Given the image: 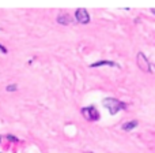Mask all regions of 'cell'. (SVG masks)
Returning <instances> with one entry per match:
<instances>
[{"label":"cell","instance_id":"5b68a950","mask_svg":"<svg viewBox=\"0 0 155 153\" xmlns=\"http://www.w3.org/2000/svg\"><path fill=\"white\" fill-rule=\"evenodd\" d=\"M56 21L57 23L67 26V25H70L72 22V18H71V15L68 12H59V15L56 16Z\"/></svg>","mask_w":155,"mask_h":153},{"label":"cell","instance_id":"9c48e42d","mask_svg":"<svg viewBox=\"0 0 155 153\" xmlns=\"http://www.w3.org/2000/svg\"><path fill=\"white\" fill-rule=\"evenodd\" d=\"M5 138H7L8 141H12V142H19V140L16 137H14V135H10V134H7L5 135Z\"/></svg>","mask_w":155,"mask_h":153},{"label":"cell","instance_id":"7a4b0ae2","mask_svg":"<svg viewBox=\"0 0 155 153\" xmlns=\"http://www.w3.org/2000/svg\"><path fill=\"white\" fill-rule=\"evenodd\" d=\"M82 115L84 116L88 122L99 120V112L97 111V108L94 107V105H90V107H83L82 108Z\"/></svg>","mask_w":155,"mask_h":153},{"label":"cell","instance_id":"8fae6325","mask_svg":"<svg viewBox=\"0 0 155 153\" xmlns=\"http://www.w3.org/2000/svg\"><path fill=\"white\" fill-rule=\"evenodd\" d=\"M151 11H153V12L155 14V8H151Z\"/></svg>","mask_w":155,"mask_h":153},{"label":"cell","instance_id":"ba28073f","mask_svg":"<svg viewBox=\"0 0 155 153\" xmlns=\"http://www.w3.org/2000/svg\"><path fill=\"white\" fill-rule=\"evenodd\" d=\"M5 90H7V92H16V90H18V85L11 83V85H8L7 88H5Z\"/></svg>","mask_w":155,"mask_h":153},{"label":"cell","instance_id":"8992f818","mask_svg":"<svg viewBox=\"0 0 155 153\" xmlns=\"http://www.w3.org/2000/svg\"><path fill=\"white\" fill-rule=\"evenodd\" d=\"M101 66H110V67H120V66H118L117 63L110 62V60H101V62H95V63H93V64H90V67H91V68H94V67H101Z\"/></svg>","mask_w":155,"mask_h":153},{"label":"cell","instance_id":"52a82bcc","mask_svg":"<svg viewBox=\"0 0 155 153\" xmlns=\"http://www.w3.org/2000/svg\"><path fill=\"white\" fill-rule=\"evenodd\" d=\"M137 124H139V122H137V120H131V122H127V123H124L121 127H123L124 131H131V130H134L135 127L137 126Z\"/></svg>","mask_w":155,"mask_h":153},{"label":"cell","instance_id":"6da1fadb","mask_svg":"<svg viewBox=\"0 0 155 153\" xmlns=\"http://www.w3.org/2000/svg\"><path fill=\"white\" fill-rule=\"evenodd\" d=\"M102 105L109 111L110 115H116L117 112H120V111L127 108L125 103L120 101V100H117V99H113V97H106V99H104L102 100Z\"/></svg>","mask_w":155,"mask_h":153},{"label":"cell","instance_id":"7c38bea8","mask_svg":"<svg viewBox=\"0 0 155 153\" xmlns=\"http://www.w3.org/2000/svg\"><path fill=\"white\" fill-rule=\"evenodd\" d=\"M0 142H2V137H0Z\"/></svg>","mask_w":155,"mask_h":153},{"label":"cell","instance_id":"30bf717a","mask_svg":"<svg viewBox=\"0 0 155 153\" xmlns=\"http://www.w3.org/2000/svg\"><path fill=\"white\" fill-rule=\"evenodd\" d=\"M0 52H2V54H7V52H8V49L5 48L4 45H2V44H0Z\"/></svg>","mask_w":155,"mask_h":153},{"label":"cell","instance_id":"277c9868","mask_svg":"<svg viewBox=\"0 0 155 153\" xmlns=\"http://www.w3.org/2000/svg\"><path fill=\"white\" fill-rule=\"evenodd\" d=\"M75 19L79 23L87 25L90 22V14H88V11L86 8H78L75 12Z\"/></svg>","mask_w":155,"mask_h":153},{"label":"cell","instance_id":"3957f363","mask_svg":"<svg viewBox=\"0 0 155 153\" xmlns=\"http://www.w3.org/2000/svg\"><path fill=\"white\" fill-rule=\"evenodd\" d=\"M136 63L137 66L140 67V70L144 71V73H150L151 71V67H150V63H148L147 57H146V55L143 54V52H139L136 56Z\"/></svg>","mask_w":155,"mask_h":153}]
</instances>
